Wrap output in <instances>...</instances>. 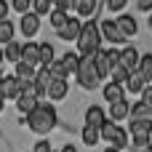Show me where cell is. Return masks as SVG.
<instances>
[{
  "label": "cell",
  "instance_id": "obj_18",
  "mask_svg": "<svg viewBox=\"0 0 152 152\" xmlns=\"http://www.w3.org/2000/svg\"><path fill=\"white\" fill-rule=\"evenodd\" d=\"M107 118H104V110L102 107H88V112H86V126H94V128H102V123H104Z\"/></svg>",
  "mask_w": 152,
  "mask_h": 152
},
{
  "label": "cell",
  "instance_id": "obj_7",
  "mask_svg": "<svg viewBox=\"0 0 152 152\" xmlns=\"http://www.w3.org/2000/svg\"><path fill=\"white\" fill-rule=\"evenodd\" d=\"M0 96H3V99H19V96H21V80H19L16 75L3 77V83H0Z\"/></svg>",
  "mask_w": 152,
  "mask_h": 152
},
{
  "label": "cell",
  "instance_id": "obj_17",
  "mask_svg": "<svg viewBox=\"0 0 152 152\" xmlns=\"http://www.w3.org/2000/svg\"><path fill=\"white\" fill-rule=\"evenodd\" d=\"M104 99H107L110 104H115V102L126 99V88L118 86V83H107V86H104Z\"/></svg>",
  "mask_w": 152,
  "mask_h": 152
},
{
  "label": "cell",
  "instance_id": "obj_28",
  "mask_svg": "<svg viewBox=\"0 0 152 152\" xmlns=\"http://www.w3.org/2000/svg\"><path fill=\"white\" fill-rule=\"evenodd\" d=\"M13 32H16V29H13V24H11L8 19H5V21H0V43H3V45L13 43Z\"/></svg>",
  "mask_w": 152,
  "mask_h": 152
},
{
  "label": "cell",
  "instance_id": "obj_27",
  "mask_svg": "<svg viewBox=\"0 0 152 152\" xmlns=\"http://www.w3.org/2000/svg\"><path fill=\"white\" fill-rule=\"evenodd\" d=\"M35 75H37L35 67H29V64H24V61L16 64V77H19V80H35Z\"/></svg>",
  "mask_w": 152,
  "mask_h": 152
},
{
  "label": "cell",
  "instance_id": "obj_9",
  "mask_svg": "<svg viewBox=\"0 0 152 152\" xmlns=\"http://www.w3.org/2000/svg\"><path fill=\"white\" fill-rule=\"evenodd\" d=\"M91 59H94V67H96V72H99V77H102V80L112 75V61H110V56H107V51H104V48H102V51H96Z\"/></svg>",
  "mask_w": 152,
  "mask_h": 152
},
{
  "label": "cell",
  "instance_id": "obj_32",
  "mask_svg": "<svg viewBox=\"0 0 152 152\" xmlns=\"http://www.w3.org/2000/svg\"><path fill=\"white\" fill-rule=\"evenodd\" d=\"M139 72H142L147 80L152 77V53H144V56H142V61H139Z\"/></svg>",
  "mask_w": 152,
  "mask_h": 152
},
{
  "label": "cell",
  "instance_id": "obj_15",
  "mask_svg": "<svg viewBox=\"0 0 152 152\" xmlns=\"http://www.w3.org/2000/svg\"><path fill=\"white\" fill-rule=\"evenodd\" d=\"M147 86H150V80H147V77H144V75H142V72H134V75H131V80H128V86H126V88H128V91H131V94H139V96H142V94H144V91H147Z\"/></svg>",
  "mask_w": 152,
  "mask_h": 152
},
{
  "label": "cell",
  "instance_id": "obj_33",
  "mask_svg": "<svg viewBox=\"0 0 152 152\" xmlns=\"http://www.w3.org/2000/svg\"><path fill=\"white\" fill-rule=\"evenodd\" d=\"M32 5H35V13L37 16H43V13H51V0H32Z\"/></svg>",
  "mask_w": 152,
  "mask_h": 152
},
{
  "label": "cell",
  "instance_id": "obj_23",
  "mask_svg": "<svg viewBox=\"0 0 152 152\" xmlns=\"http://www.w3.org/2000/svg\"><path fill=\"white\" fill-rule=\"evenodd\" d=\"M37 104H40V99H35V96H19V99H16V107H19V112H24V115H29Z\"/></svg>",
  "mask_w": 152,
  "mask_h": 152
},
{
  "label": "cell",
  "instance_id": "obj_49",
  "mask_svg": "<svg viewBox=\"0 0 152 152\" xmlns=\"http://www.w3.org/2000/svg\"><path fill=\"white\" fill-rule=\"evenodd\" d=\"M150 86H152V77H150Z\"/></svg>",
  "mask_w": 152,
  "mask_h": 152
},
{
  "label": "cell",
  "instance_id": "obj_10",
  "mask_svg": "<svg viewBox=\"0 0 152 152\" xmlns=\"http://www.w3.org/2000/svg\"><path fill=\"white\" fill-rule=\"evenodd\" d=\"M80 29H83V24H80V19H69L56 35L61 37V40H67V43H72V40H77L80 37Z\"/></svg>",
  "mask_w": 152,
  "mask_h": 152
},
{
  "label": "cell",
  "instance_id": "obj_42",
  "mask_svg": "<svg viewBox=\"0 0 152 152\" xmlns=\"http://www.w3.org/2000/svg\"><path fill=\"white\" fill-rule=\"evenodd\" d=\"M136 152H152V144H150V147H144V150H136Z\"/></svg>",
  "mask_w": 152,
  "mask_h": 152
},
{
  "label": "cell",
  "instance_id": "obj_35",
  "mask_svg": "<svg viewBox=\"0 0 152 152\" xmlns=\"http://www.w3.org/2000/svg\"><path fill=\"white\" fill-rule=\"evenodd\" d=\"M29 5H32V0H13V11H19L21 16L29 13Z\"/></svg>",
  "mask_w": 152,
  "mask_h": 152
},
{
  "label": "cell",
  "instance_id": "obj_41",
  "mask_svg": "<svg viewBox=\"0 0 152 152\" xmlns=\"http://www.w3.org/2000/svg\"><path fill=\"white\" fill-rule=\"evenodd\" d=\"M61 152H77V150H75L72 144H64V147H61Z\"/></svg>",
  "mask_w": 152,
  "mask_h": 152
},
{
  "label": "cell",
  "instance_id": "obj_14",
  "mask_svg": "<svg viewBox=\"0 0 152 152\" xmlns=\"http://www.w3.org/2000/svg\"><path fill=\"white\" fill-rule=\"evenodd\" d=\"M115 21H118V27H120V32H123L126 37H131V35L139 32V24H136V19H134L131 13H120V19H115Z\"/></svg>",
  "mask_w": 152,
  "mask_h": 152
},
{
  "label": "cell",
  "instance_id": "obj_19",
  "mask_svg": "<svg viewBox=\"0 0 152 152\" xmlns=\"http://www.w3.org/2000/svg\"><path fill=\"white\" fill-rule=\"evenodd\" d=\"M67 96V80H53L51 86H48V99L51 102H59V99H64Z\"/></svg>",
  "mask_w": 152,
  "mask_h": 152
},
{
  "label": "cell",
  "instance_id": "obj_4",
  "mask_svg": "<svg viewBox=\"0 0 152 152\" xmlns=\"http://www.w3.org/2000/svg\"><path fill=\"white\" fill-rule=\"evenodd\" d=\"M99 131H102V139H104V142H110L115 150H123V147L128 144V134H126L118 123H112V120H104Z\"/></svg>",
  "mask_w": 152,
  "mask_h": 152
},
{
  "label": "cell",
  "instance_id": "obj_46",
  "mask_svg": "<svg viewBox=\"0 0 152 152\" xmlns=\"http://www.w3.org/2000/svg\"><path fill=\"white\" fill-rule=\"evenodd\" d=\"M3 77H5V75H3V72H0V83H3Z\"/></svg>",
  "mask_w": 152,
  "mask_h": 152
},
{
  "label": "cell",
  "instance_id": "obj_26",
  "mask_svg": "<svg viewBox=\"0 0 152 152\" xmlns=\"http://www.w3.org/2000/svg\"><path fill=\"white\" fill-rule=\"evenodd\" d=\"M131 118H134V120H150L152 110L147 104H142V102H139V104H131Z\"/></svg>",
  "mask_w": 152,
  "mask_h": 152
},
{
  "label": "cell",
  "instance_id": "obj_29",
  "mask_svg": "<svg viewBox=\"0 0 152 152\" xmlns=\"http://www.w3.org/2000/svg\"><path fill=\"white\" fill-rule=\"evenodd\" d=\"M96 8H99V0H80V5H77V16L88 19Z\"/></svg>",
  "mask_w": 152,
  "mask_h": 152
},
{
  "label": "cell",
  "instance_id": "obj_6",
  "mask_svg": "<svg viewBox=\"0 0 152 152\" xmlns=\"http://www.w3.org/2000/svg\"><path fill=\"white\" fill-rule=\"evenodd\" d=\"M99 29H102V37H104V40H110V43H115V45L126 40V35L120 32V27H118V21H115V19H104V21L99 24Z\"/></svg>",
  "mask_w": 152,
  "mask_h": 152
},
{
  "label": "cell",
  "instance_id": "obj_5",
  "mask_svg": "<svg viewBox=\"0 0 152 152\" xmlns=\"http://www.w3.org/2000/svg\"><path fill=\"white\" fill-rule=\"evenodd\" d=\"M131 136H134V150H144V147H150L152 120H134V123H131Z\"/></svg>",
  "mask_w": 152,
  "mask_h": 152
},
{
  "label": "cell",
  "instance_id": "obj_25",
  "mask_svg": "<svg viewBox=\"0 0 152 152\" xmlns=\"http://www.w3.org/2000/svg\"><path fill=\"white\" fill-rule=\"evenodd\" d=\"M110 77H112V83H118V86H128V80H131V72H128L123 64H118V67L112 69V75H110Z\"/></svg>",
  "mask_w": 152,
  "mask_h": 152
},
{
  "label": "cell",
  "instance_id": "obj_22",
  "mask_svg": "<svg viewBox=\"0 0 152 152\" xmlns=\"http://www.w3.org/2000/svg\"><path fill=\"white\" fill-rule=\"evenodd\" d=\"M99 139H102V131H99V128H94V126H83V144L96 147Z\"/></svg>",
  "mask_w": 152,
  "mask_h": 152
},
{
  "label": "cell",
  "instance_id": "obj_48",
  "mask_svg": "<svg viewBox=\"0 0 152 152\" xmlns=\"http://www.w3.org/2000/svg\"><path fill=\"white\" fill-rule=\"evenodd\" d=\"M51 3H59V0H51Z\"/></svg>",
  "mask_w": 152,
  "mask_h": 152
},
{
  "label": "cell",
  "instance_id": "obj_47",
  "mask_svg": "<svg viewBox=\"0 0 152 152\" xmlns=\"http://www.w3.org/2000/svg\"><path fill=\"white\" fill-rule=\"evenodd\" d=\"M150 29H152V16H150Z\"/></svg>",
  "mask_w": 152,
  "mask_h": 152
},
{
  "label": "cell",
  "instance_id": "obj_36",
  "mask_svg": "<svg viewBox=\"0 0 152 152\" xmlns=\"http://www.w3.org/2000/svg\"><path fill=\"white\" fill-rule=\"evenodd\" d=\"M126 3H128V0H107V8L118 13V11H123V8H126Z\"/></svg>",
  "mask_w": 152,
  "mask_h": 152
},
{
  "label": "cell",
  "instance_id": "obj_31",
  "mask_svg": "<svg viewBox=\"0 0 152 152\" xmlns=\"http://www.w3.org/2000/svg\"><path fill=\"white\" fill-rule=\"evenodd\" d=\"M48 72H51V77H53V80H67V77H69V72L64 69V64H61V61H53V64L48 67Z\"/></svg>",
  "mask_w": 152,
  "mask_h": 152
},
{
  "label": "cell",
  "instance_id": "obj_38",
  "mask_svg": "<svg viewBox=\"0 0 152 152\" xmlns=\"http://www.w3.org/2000/svg\"><path fill=\"white\" fill-rule=\"evenodd\" d=\"M8 8H11V5H8L5 0H0V21H5V19H8Z\"/></svg>",
  "mask_w": 152,
  "mask_h": 152
},
{
  "label": "cell",
  "instance_id": "obj_30",
  "mask_svg": "<svg viewBox=\"0 0 152 152\" xmlns=\"http://www.w3.org/2000/svg\"><path fill=\"white\" fill-rule=\"evenodd\" d=\"M67 21H69V16H67L64 11H56V8L51 11V27H53L56 32H59V29H61V27H64Z\"/></svg>",
  "mask_w": 152,
  "mask_h": 152
},
{
  "label": "cell",
  "instance_id": "obj_11",
  "mask_svg": "<svg viewBox=\"0 0 152 152\" xmlns=\"http://www.w3.org/2000/svg\"><path fill=\"white\" fill-rule=\"evenodd\" d=\"M21 61L29 64V67H37V64H40V45L32 43V40L24 43V45H21Z\"/></svg>",
  "mask_w": 152,
  "mask_h": 152
},
{
  "label": "cell",
  "instance_id": "obj_8",
  "mask_svg": "<svg viewBox=\"0 0 152 152\" xmlns=\"http://www.w3.org/2000/svg\"><path fill=\"white\" fill-rule=\"evenodd\" d=\"M139 61H142V59H139V51H136L134 45H128V48H123V51H120V64H123L131 75H134V72H139Z\"/></svg>",
  "mask_w": 152,
  "mask_h": 152
},
{
  "label": "cell",
  "instance_id": "obj_24",
  "mask_svg": "<svg viewBox=\"0 0 152 152\" xmlns=\"http://www.w3.org/2000/svg\"><path fill=\"white\" fill-rule=\"evenodd\" d=\"M56 59H53V45L51 43H40V67H51Z\"/></svg>",
  "mask_w": 152,
  "mask_h": 152
},
{
  "label": "cell",
  "instance_id": "obj_37",
  "mask_svg": "<svg viewBox=\"0 0 152 152\" xmlns=\"http://www.w3.org/2000/svg\"><path fill=\"white\" fill-rule=\"evenodd\" d=\"M142 104H147V107L152 110V86H147V91L142 94Z\"/></svg>",
  "mask_w": 152,
  "mask_h": 152
},
{
  "label": "cell",
  "instance_id": "obj_43",
  "mask_svg": "<svg viewBox=\"0 0 152 152\" xmlns=\"http://www.w3.org/2000/svg\"><path fill=\"white\" fill-rule=\"evenodd\" d=\"M3 61H5V53H3V48H0V64H3Z\"/></svg>",
  "mask_w": 152,
  "mask_h": 152
},
{
  "label": "cell",
  "instance_id": "obj_34",
  "mask_svg": "<svg viewBox=\"0 0 152 152\" xmlns=\"http://www.w3.org/2000/svg\"><path fill=\"white\" fill-rule=\"evenodd\" d=\"M77 5H80V0H59V3H56V11L69 13V11H77Z\"/></svg>",
  "mask_w": 152,
  "mask_h": 152
},
{
  "label": "cell",
  "instance_id": "obj_1",
  "mask_svg": "<svg viewBox=\"0 0 152 152\" xmlns=\"http://www.w3.org/2000/svg\"><path fill=\"white\" fill-rule=\"evenodd\" d=\"M96 51H102V29H99L96 19H88L80 29V37H77V56L91 59Z\"/></svg>",
  "mask_w": 152,
  "mask_h": 152
},
{
  "label": "cell",
  "instance_id": "obj_16",
  "mask_svg": "<svg viewBox=\"0 0 152 152\" xmlns=\"http://www.w3.org/2000/svg\"><path fill=\"white\" fill-rule=\"evenodd\" d=\"M51 83H53V77H51L48 67H40V69H37V75H35V86H37L40 96H43V94H48V86H51Z\"/></svg>",
  "mask_w": 152,
  "mask_h": 152
},
{
  "label": "cell",
  "instance_id": "obj_12",
  "mask_svg": "<svg viewBox=\"0 0 152 152\" xmlns=\"http://www.w3.org/2000/svg\"><path fill=\"white\" fill-rule=\"evenodd\" d=\"M128 115H131V104H128L126 99H120V102L110 104V120H112V123H123Z\"/></svg>",
  "mask_w": 152,
  "mask_h": 152
},
{
  "label": "cell",
  "instance_id": "obj_21",
  "mask_svg": "<svg viewBox=\"0 0 152 152\" xmlns=\"http://www.w3.org/2000/svg\"><path fill=\"white\" fill-rule=\"evenodd\" d=\"M3 53H5V61H11V64H19L21 61V45L13 40V43H8L5 48H3Z\"/></svg>",
  "mask_w": 152,
  "mask_h": 152
},
{
  "label": "cell",
  "instance_id": "obj_2",
  "mask_svg": "<svg viewBox=\"0 0 152 152\" xmlns=\"http://www.w3.org/2000/svg\"><path fill=\"white\" fill-rule=\"evenodd\" d=\"M56 110H53V104H45V102H40L29 115H27V126L35 131V134H40V136H45L48 131H53V126H56Z\"/></svg>",
  "mask_w": 152,
  "mask_h": 152
},
{
  "label": "cell",
  "instance_id": "obj_13",
  "mask_svg": "<svg viewBox=\"0 0 152 152\" xmlns=\"http://www.w3.org/2000/svg\"><path fill=\"white\" fill-rule=\"evenodd\" d=\"M37 29H40V16H37L35 11L24 13V16H21V32H24L27 37H32V35H37Z\"/></svg>",
  "mask_w": 152,
  "mask_h": 152
},
{
  "label": "cell",
  "instance_id": "obj_44",
  "mask_svg": "<svg viewBox=\"0 0 152 152\" xmlns=\"http://www.w3.org/2000/svg\"><path fill=\"white\" fill-rule=\"evenodd\" d=\"M104 152H120V150H115V147H107V150H104Z\"/></svg>",
  "mask_w": 152,
  "mask_h": 152
},
{
  "label": "cell",
  "instance_id": "obj_3",
  "mask_svg": "<svg viewBox=\"0 0 152 152\" xmlns=\"http://www.w3.org/2000/svg\"><path fill=\"white\" fill-rule=\"evenodd\" d=\"M77 83H80L86 91H94V88L102 83V77H99V72H96V67H94V59H83V56H80V67H77Z\"/></svg>",
  "mask_w": 152,
  "mask_h": 152
},
{
  "label": "cell",
  "instance_id": "obj_45",
  "mask_svg": "<svg viewBox=\"0 0 152 152\" xmlns=\"http://www.w3.org/2000/svg\"><path fill=\"white\" fill-rule=\"evenodd\" d=\"M3 102H5V99H3V96H0V112H3Z\"/></svg>",
  "mask_w": 152,
  "mask_h": 152
},
{
  "label": "cell",
  "instance_id": "obj_20",
  "mask_svg": "<svg viewBox=\"0 0 152 152\" xmlns=\"http://www.w3.org/2000/svg\"><path fill=\"white\" fill-rule=\"evenodd\" d=\"M61 64H64V69H67L69 75H77V67H80V56H77L75 51H67V53L61 56Z\"/></svg>",
  "mask_w": 152,
  "mask_h": 152
},
{
  "label": "cell",
  "instance_id": "obj_39",
  "mask_svg": "<svg viewBox=\"0 0 152 152\" xmlns=\"http://www.w3.org/2000/svg\"><path fill=\"white\" fill-rule=\"evenodd\" d=\"M35 152H53V150H51L48 142H37V144H35Z\"/></svg>",
  "mask_w": 152,
  "mask_h": 152
},
{
  "label": "cell",
  "instance_id": "obj_40",
  "mask_svg": "<svg viewBox=\"0 0 152 152\" xmlns=\"http://www.w3.org/2000/svg\"><path fill=\"white\" fill-rule=\"evenodd\" d=\"M139 11H152V0H139Z\"/></svg>",
  "mask_w": 152,
  "mask_h": 152
}]
</instances>
